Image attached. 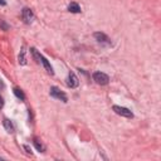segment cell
I'll list each match as a JSON object with an SVG mask.
<instances>
[{
    "label": "cell",
    "mask_w": 161,
    "mask_h": 161,
    "mask_svg": "<svg viewBox=\"0 0 161 161\" xmlns=\"http://www.w3.org/2000/svg\"><path fill=\"white\" fill-rule=\"evenodd\" d=\"M92 77H93V80H94L97 84H101V86H106V84H108V82H109L108 75H107L106 73H103V72H94Z\"/></svg>",
    "instance_id": "obj_1"
},
{
    "label": "cell",
    "mask_w": 161,
    "mask_h": 161,
    "mask_svg": "<svg viewBox=\"0 0 161 161\" xmlns=\"http://www.w3.org/2000/svg\"><path fill=\"white\" fill-rule=\"evenodd\" d=\"M50 96L52 97H54V98H57V99H60L62 102H67L68 101V97H67V94L64 93V92H62L58 87H55V86H53V87H50Z\"/></svg>",
    "instance_id": "obj_2"
},
{
    "label": "cell",
    "mask_w": 161,
    "mask_h": 161,
    "mask_svg": "<svg viewBox=\"0 0 161 161\" xmlns=\"http://www.w3.org/2000/svg\"><path fill=\"white\" fill-rule=\"evenodd\" d=\"M112 109H113L117 114H119V116H122V117H126V118H132V117H133V113H132L128 108H126V107H122V106H113Z\"/></svg>",
    "instance_id": "obj_3"
},
{
    "label": "cell",
    "mask_w": 161,
    "mask_h": 161,
    "mask_svg": "<svg viewBox=\"0 0 161 161\" xmlns=\"http://www.w3.org/2000/svg\"><path fill=\"white\" fill-rule=\"evenodd\" d=\"M21 16H23V20L25 24H30L34 20V13L29 8H24L21 10Z\"/></svg>",
    "instance_id": "obj_4"
},
{
    "label": "cell",
    "mask_w": 161,
    "mask_h": 161,
    "mask_svg": "<svg viewBox=\"0 0 161 161\" xmlns=\"http://www.w3.org/2000/svg\"><path fill=\"white\" fill-rule=\"evenodd\" d=\"M67 84H68V87H70V88H75V87H78V84H79V79H78V77H77L73 72H69L68 78H67Z\"/></svg>",
    "instance_id": "obj_5"
},
{
    "label": "cell",
    "mask_w": 161,
    "mask_h": 161,
    "mask_svg": "<svg viewBox=\"0 0 161 161\" xmlns=\"http://www.w3.org/2000/svg\"><path fill=\"white\" fill-rule=\"evenodd\" d=\"M93 36H94V38H96V40H97V42H99V43H103V44H111L109 38H108L104 33L97 31V33H94V34H93Z\"/></svg>",
    "instance_id": "obj_6"
},
{
    "label": "cell",
    "mask_w": 161,
    "mask_h": 161,
    "mask_svg": "<svg viewBox=\"0 0 161 161\" xmlns=\"http://www.w3.org/2000/svg\"><path fill=\"white\" fill-rule=\"evenodd\" d=\"M39 63H42L43 65H44V68H45V70L49 73V74H54V72H53V68H52V65H50V63L47 60V58H44L42 54H40V58H39Z\"/></svg>",
    "instance_id": "obj_7"
},
{
    "label": "cell",
    "mask_w": 161,
    "mask_h": 161,
    "mask_svg": "<svg viewBox=\"0 0 161 161\" xmlns=\"http://www.w3.org/2000/svg\"><path fill=\"white\" fill-rule=\"evenodd\" d=\"M3 125H4V128H5L9 133H13V132H14V125H13V122H11L10 119L4 118V119H3Z\"/></svg>",
    "instance_id": "obj_8"
},
{
    "label": "cell",
    "mask_w": 161,
    "mask_h": 161,
    "mask_svg": "<svg viewBox=\"0 0 161 161\" xmlns=\"http://www.w3.org/2000/svg\"><path fill=\"white\" fill-rule=\"evenodd\" d=\"M68 10H69L70 13L78 14V13H80V6H79L77 3H70V4L68 5Z\"/></svg>",
    "instance_id": "obj_9"
},
{
    "label": "cell",
    "mask_w": 161,
    "mask_h": 161,
    "mask_svg": "<svg viewBox=\"0 0 161 161\" xmlns=\"http://www.w3.org/2000/svg\"><path fill=\"white\" fill-rule=\"evenodd\" d=\"M13 92H14V94L20 99V101H24L25 99V94H24V92L20 89V88H18V87H15L14 89H13Z\"/></svg>",
    "instance_id": "obj_10"
},
{
    "label": "cell",
    "mask_w": 161,
    "mask_h": 161,
    "mask_svg": "<svg viewBox=\"0 0 161 161\" xmlns=\"http://www.w3.org/2000/svg\"><path fill=\"white\" fill-rule=\"evenodd\" d=\"M19 64H21V65H25L26 64V58H25V50H24V48H21L20 54H19Z\"/></svg>",
    "instance_id": "obj_11"
},
{
    "label": "cell",
    "mask_w": 161,
    "mask_h": 161,
    "mask_svg": "<svg viewBox=\"0 0 161 161\" xmlns=\"http://www.w3.org/2000/svg\"><path fill=\"white\" fill-rule=\"evenodd\" d=\"M33 142H34V146L36 147V150H38V151H40V152H44V151H45V147L43 146V143H42L38 138H34V141H33Z\"/></svg>",
    "instance_id": "obj_12"
},
{
    "label": "cell",
    "mask_w": 161,
    "mask_h": 161,
    "mask_svg": "<svg viewBox=\"0 0 161 161\" xmlns=\"http://www.w3.org/2000/svg\"><path fill=\"white\" fill-rule=\"evenodd\" d=\"M0 25L3 26V29H4V30H8V29H9V26H8V25H6V24H5L3 20H0Z\"/></svg>",
    "instance_id": "obj_13"
},
{
    "label": "cell",
    "mask_w": 161,
    "mask_h": 161,
    "mask_svg": "<svg viewBox=\"0 0 161 161\" xmlns=\"http://www.w3.org/2000/svg\"><path fill=\"white\" fill-rule=\"evenodd\" d=\"M3 107H4V98L0 96V109H1Z\"/></svg>",
    "instance_id": "obj_14"
},
{
    "label": "cell",
    "mask_w": 161,
    "mask_h": 161,
    "mask_svg": "<svg viewBox=\"0 0 161 161\" xmlns=\"http://www.w3.org/2000/svg\"><path fill=\"white\" fill-rule=\"evenodd\" d=\"M4 88H5V84H4L3 79H0V91H1V89H4Z\"/></svg>",
    "instance_id": "obj_15"
},
{
    "label": "cell",
    "mask_w": 161,
    "mask_h": 161,
    "mask_svg": "<svg viewBox=\"0 0 161 161\" xmlns=\"http://www.w3.org/2000/svg\"><path fill=\"white\" fill-rule=\"evenodd\" d=\"M0 5H1V6L6 5V1H5V0H0Z\"/></svg>",
    "instance_id": "obj_16"
}]
</instances>
